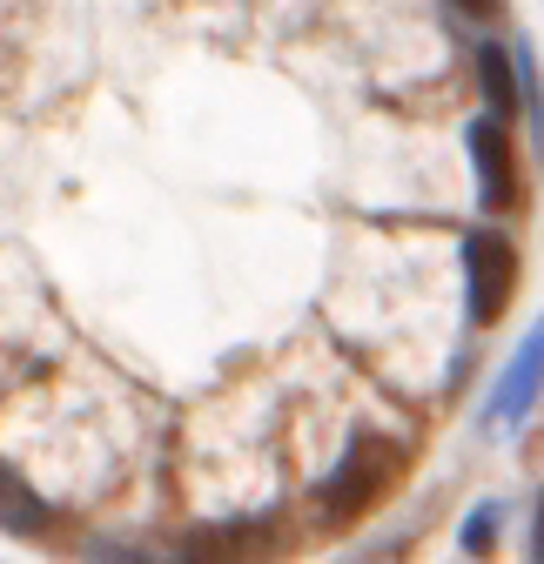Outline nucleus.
Wrapping results in <instances>:
<instances>
[{
	"label": "nucleus",
	"mask_w": 544,
	"mask_h": 564,
	"mask_svg": "<svg viewBox=\"0 0 544 564\" xmlns=\"http://www.w3.org/2000/svg\"><path fill=\"white\" fill-rule=\"evenodd\" d=\"M464 149H470V169H478V202L485 208H518V169H511V134H504V115H478L464 128Z\"/></svg>",
	"instance_id": "20e7f679"
},
{
	"label": "nucleus",
	"mask_w": 544,
	"mask_h": 564,
	"mask_svg": "<svg viewBox=\"0 0 544 564\" xmlns=\"http://www.w3.org/2000/svg\"><path fill=\"white\" fill-rule=\"evenodd\" d=\"M498 505H478L464 518V531H457V544H464V557H491V544H498Z\"/></svg>",
	"instance_id": "6e6552de"
},
{
	"label": "nucleus",
	"mask_w": 544,
	"mask_h": 564,
	"mask_svg": "<svg viewBox=\"0 0 544 564\" xmlns=\"http://www.w3.org/2000/svg\"><path fill=\"white\" fill-rule=\"evenodd\" d=\"M537 390H544V316L531 323L524 349L504 364V377H498V390H491V403H485V431H511V423L537 403Z\"/></svg>",
	"instance_id": "39448f33"
},
{
	"label": "nucleus",
	"mask_w": 544,
	"mask_h": 564,
	"mask_svg": "<svg viewBox=\"0 0 544 564\" xmlns=\"http://www.w3.org/2000/svg\"><path fill=\"white\" fill-rule=\"evenodd\" d=\"M457 8H464L470 21H498V14H504V0H457Z\"/></svg>",
	"instance_id": "1a4fd4ad"
},
{
	"label": "nucleus",
	"mask_w": 544,
	"mask_h": 564,
	"mask_svg": "<svg viewBox=\"0 0 544 564\" xmlns=\"http://www.w3.org/2000/svg\"><path fill=\"white\" fill-rule=\"evenodd\" d=\"M531 564H544V498H537V518H531Z\"/></svg>",
	"instance_id": "9d476101"
},
{
	"label": "nucleus",
	"mask_w": 544,
	"mask_h": 564,
	"mask_svg": "<svg viewBox=\"0 0 544 564\" xmlns=\"http://www.w3.org/2000/svg\"><path fill=\"white\" fill-rule=\"evenodd\" d=\"M396 477H403V444H390V437H377V431L350 437L344 464H336L329 484H323V518H329V524H350V518L377 511L383 490H390Z\"/></svg>",
	"instance_id": "f257e3e1"
},
{
	"label": "nucleus",
	"mask_w": 544,
	"mask_h": 564,
	"mask_svg": "<svg viewBox=\"0 0 544 564\" xmlns=\"http://www.w3.org/2000/svg\"><path fill=\"white\" fill-rule=\"evenodd\" d=\"M511 282H518V249L498 229H478L464 242V290H470V323L491 329L511 303Z\"/></svg>",
	"instance_id": "f03ea898"
},
{
	"label": "nucleus",
	"mask_w": 544,
	"mask_h": 564,
	"mask_svg": "<svg viewBox=\"0 0 544 564\" xmlns=\"http://www.w3.org/2000/svg\"><path fill=\"white\" fill-rule=\"evenodd\" d=\"M478 75H485V108H491V115H511L524 82H511V61H504V47H491V41L478 47Z\"/></svg>",
	"instance_id": "0eeeda50"
},
{
	"label": "nucleus",
	"mask_w": 544,
	"mask_h": 564,
	"mask_svg": "<svg viewBox=\"0 0 544 564\" xmlns=\"http://www.w3.org/2000/svg\"><path fill=\"white\" fill-rule=\"evenodd\" d=\"M175 551H182V564H262L283 551V538L269 518H236V524H209V531L182 538Z\"/></svg>",
	"instance_id": "7ed1b4c3"
},
{
	"label": "nucleus",
	"mask_w": 544,
	"mask_h": 564,
	"mask_svg": "<svg viewBox=\"0 0 544 564\" xmlns=\"http://www.w3.org/2000/svg\"><path fill=\"white\" fill-rule=\"evenodd\" d=\"M47 524H54V505L14 464H0V531H8V538H41Z\"/></svg>",
	"instance_id": "423d86ee"
}]
</instances>
